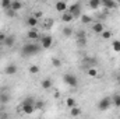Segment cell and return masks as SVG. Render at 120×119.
<instances>
[{"label": "cell", "mask_w": 120, "mask_h": 119, "mask_svg": "<svg viewBox=\"0 0 120 119\" xmlns=\"http://www.w3.org/2000/svg\"><path fill=\"white\" fill-rule=\"evenodd\" d=\"M63 81H64L68 87H71V88H77V87H78V79H77L74 74H71V73L63 74Z\"/></svg>", "instance_id": "6da1fadb"}, {"label": "cell", "mask_w": 120, "mask_h": 119, "mask_svg": "<svg viewBox=\"0 0 120 119\" xmlns=\"http://www.w3.org/2000/svg\"><path fill=\"white\" fill-rule=\"evenodd\" d=\"M21 52L22 55L25 56H31V55H35L39 52V45H35V44H27L21 48Z\"/></svg>", "instance_id": "7a4b0ae2"}, {"label": "cell", "mask_w": 120, "mask_h": 119, "mask_svg": "<svg viewBox=\"0 0 120 119\" xmlns=\"http://www.w3.org/2000/svg\"><path fill=\"white\" fill-rule=\"evenodd\" d=\"M39 45H41L42 49H49L53 45V36L52 35H43V36H41Z\"/></svg>", "instance_id": "3957f363"}, {"label": "cell", "mask_w": 120, "mask_h": 119, "mask_svg": "<svg viewBox=\"0 0 120 119\" xmlns=\"http://www.w3.org/2000/svg\"><path fill=\"white\" fill-rule=\"evenodd\" d=\"M110 105H112V99H110V97H103V98H101L99 101H98V109L99 111H108L109 108H110Z\"/></svg>", "instance_id": "277c9868"}, {"label": "cell", "mask_w": 120, "mask_h": 119, "mask_svg": "<svg viewBox=\"0 0 120 119\" xmlns=\"http://www.w3.org/2000/svg\"><path fill=\"white\" fill-rule=\"evenodd\" d=\"M18 111L21 114H25V115H32L35 112V107L34 104H27V102H22L20 107H18Z\"/></svg>", "instance_id": "5b68a950"}, {"label": "cell", "mask_w": 120, "mask_h": 119, "mask_svg": "<svg viewBox=\"0 0 120 119\" xmlns=\"http://www.w3.org/2000/svg\"><path fill=\"white\" fill-rule=\"evenodd\" d=\"M68 13H71L74 17L75 16H80V11H81V4L80 3H71V4H68V10H67Z\"/></svg>", "instance_id": "8992f818"}, {"label": "cell", "mask_w": 120, "mask_h": 119, "mask_svg": "<svg viewBox=\"0 0 120 119\" xmlns=\"http://www.w3.org/2000/svg\"><path fill=\"white\" fill-rule=\"evenodd\" d=\"M27 38L31 39V41H38V39H41V34H39L38 28H34V30L28 31V32H27Z\"/></svg>", "instance_id": "52a82bcc"}, {"label": "cell", "mask_w": 120, "mask_h": 119, "mask_svg": "<svg viewBox=\"0 0 120 119\" xmlns=\"http://www.w3.org/2000/svg\"><path fill=\"white\" fill-rule=\"evenodd\" d=\"M101 6H103L106 10H113V8L117 7V3L113 1V0H102L101 1Z\"/></svg>", "instance_id": "ba28073f"}, {"label": "cell", "mask_w": 120, "mask_h": 119, "mask_svg": "<svg viewBox=\"0 0 120 119\" xmlns=\"http://www.w3.org/2000/svg\"><path fill=\"white\" fill-rule=\"evenodd\" d=\"M92 31H94V34H102L103 31H105V25L101 23V21H96V23H94L92 24Z\"/></svg>", "instance_id": "9c48e42d"}, {"label": "cell", "mask_w": 120, "mask_h": 119, "mask_svg": "<svg viewBox=\"0 0 120 119\" xmlns=\"http://www.w3.org/2000/svg\"><path fill=\"white\" fill-rule=\"evenodd\" d=\"M4 71H6V74H8V76H13V74H15V73L18 71V67H17V64H14V63H10V64H7V66H6Z\"/></svg>", "instance_id": "30bf717a"}, {"label": "cell", "mask_w": 120, "mask_h": 119, "mask_svg": "<svg viewBox=\"0 0 120 119\" xmlns=\"http://www.w3.org/2000/svg\"><path fill=\"white\" fill-rule=\"evenodd\" d=\"M55 7H56V10H57V11H61V13H66V11L68 10V4H67L66 1H63V0L56 1Z\"/></svg>", "instance_id": "8fae6325"}, {"label": "cell", "mask_w": 120, "mask_h": 119, "mask_svg": "<svg viewBox=\"0 0 120 119\" xmlns=\"http://www.w3.org/2000/svg\"><path fill=\"white\" fill-rule=\"evenodd\" d=\"M25 23H27V25L30 27L31 30H34V28H38V24H39V20H36L35 17H32L30 16L27 20H25Z\"/></svg>", "instance_id": "7c38bea8"}, {"label": "cell", "mask_w": 120, "mask_h": 119, "mask_svg": "<svg viewBox=\"0 0 120 119\" xmlns=\"http://www.w3.org/2000/svg\"><path fill=\"white\" fill-rule=\"evenodd\" d=\"M41 86H42V88H43V90L49 91V90L53 87V83H52V80H50L49 77H46V79H43V80L41 81Z\"/></svg>", "instance_id": "4fadbf2b"}, {"label": "cell", "mask_w": 120, "mask_h": 119, "mask_svg": "<svg viewBox=\"0 0 120 119\" xmlns=\"http://www.w3.org/2000/svg\"><path fill=\"white\" fill-rule=\"evenodd\" d=\"M22 6H24V4H22L20 0H11V10H13V11H15V13L20 11V10L22 8Z\"/></svg>", "instance_id": "5bb4252c"}, {"label": "cell", "mask_w": 120, "mask_h": 119, "mask_svg": "<svg viewBox=\"0 0 120 119\" xmlns=\"http://www.w3.org/2000/svg\"><path fill=\"white\" fill-rule=\"evenodd\" d=\"M73 20H74V16H73L71 13H68V11L61 13V21H63V23H71Z\"/></svg>", "instance_id": "9a60e30c"}, {"label": "cell", "mask_w": 120, "mask_h": 119, "mask_svg": "<svg viewBox=\"0 0 120 119\" xmlns=\"http://www.w3.org/2000/svg\"><path fill=\"white\" fill-rule=\"evenodd\" d=\"M14 44H15V36L14 35H7V38L4 41V46L6 48H11Z\"/></svg>", "instance_id": "2e32d148"}, {"label": "cell", "mask_w": 120, "mask_h": 119, "mask_svg": "<svg viewBox=\"0 0 120 119\" xmlns=\"http://www.w3.org/2000/svg\"><path fill=\"white\" fill-rule=\"evenodd\" d=\"M81 114H82V109H81L80 107H74V108L70 109V115H71L73 118H77V116H80Z\"/></svg>", "instance_id": "e0dca14e"}, {"label": "cell", "mask_w": 120, "mask_h": 119, "mask_svg": "<svg viewBox=\"0 0 120 119\" xmlns=\"http://www.w3.org/2000/svg\"><path fill=\"white\" fill-rule=\"evenodd\" d=\"M87 74L90 76L91 79H96L98 77V70H96V67H94V66H91L87 69Z\"/></svg>", "instance_id": "ac0fdd59"}, {"label": "cell", "mask_w": 120, "mask_h": 119, "mask_svg": "<svg viewBox=\"0 0 120 119\" xmlns=\"http://www.w3.org/2000/svg\"><path fill=\"white\" fill-rule=\"evenodd\" d=\"M10 101V95L6 91H0V102L1 104H7Z\"/></svg>", "instance_id": "d6986e66"}, {"label": "cell", "mask_w": 120, "mask_h": 119, "mask_svg": "<svg viewBox=\"0 0 120 119\" xmlns=\"http://www.w3.org/2000/svg\"><path fill=\"white\" fill-rule=\"evenodd\" d=\"M66 105L71 109V108H74V107H77V101H75V98H73V97H68L67 99H66Z\"/></svg>", "instance_id": "ffe728a7"}, {"label": "cell", "mask_w": 120, "mask_h": 119, "mask_svg": "<svg viewBox=\"0 0 120 119\" xmlns=\"http://www.w3.org/2000/svg\"><path fill=\"white\" fill-rule=\"evenodd\" d=\"M110 99H112V105H115L116 108H119L120 107V94H115Z\"/></svg>", "instance_id": "44dd1931"}, {"label": "cell", "mask_w": 120, "mask_h": 119, "mask_svg": "<svg viewBox=\"0 0 120 119\" xmlns=\"http://www.w3.org/2000/svg\"><path fill=\"white\" fill-rule=\"evenodd\" d=\"M88 6H90L91 8L96 10V8L101 7V0H90V1H88Z\"/></svg>", "instance_id": "7402d4cb"}, {"label": "cell", "mask_w": 120, "mask_h": 119, "mask_svg": "<svg viewBox=\"0 0 120 119\" xmlns=\"http://www.w3.org/2000/svg\"><path fill=\"white\" fill-rule=\"evenodd\" d=\"M28 71H30L31 74H38L41 71V67L38 64H31L30 67H28Z\"/></svg>", "instance_id": "603a6c76"}, {"label": "cell", "mask_w": 120, "mask_h": 119, "mask_svg": "<svg viewBox=\"0 0 120 119\" xmlns=\"http://www.w3.org/2000/svg\"><path fill=\"white\" fill-rule=\"evenodd\" d=\"M34 107H35V111H42V109L45 108V102H43L42 99H38V101H35Z\"/></svg>", "instance_id": "cb8c5ba5"}, {"label": "cell", "mask_w": 120, "mask_h": 119, "mask_svg": "<svg viewBox=\"0 0 120 119\" xmlns=\"http://www.w3.org/2000/svg\"><path fill=\"white\" fill-rule=\"evenodd\" d=\"M0 6L4 8V11L6 10H10L11 8V0H1L0 1Z\"/></svg>", "instance_id": "d4e9b609"}, {"label": "cell", "mask_w": 120, "mask_h": 119, "mask_svg": "<svg viewBox=\"0 0 120 119\" xmlns=\"http://www.w3.org/2000/svg\"><path fill=\"white\" fill-rule=\"evenodd\" d=\"M81 23L82 24H91L92 23V17L88 14H81Z\"/></svg>", "instance_id": "484cf974"}, {"label": "cell", "mask_w": 120, "mask_h": 119, "mask_svg": "<svg viewBox=\"0 0 120 119\" xmlns=\"http://www.w3.org/2000/svg\"><path fill=\"white\" fill-rule=\"evenodd\" d=\"M112 49L116 52V53H120V41L119 39H115L112 42Z\"/></svg>", "instance_id": "4316f807"}, {"label": "cell", "mask_w": 120, "mask_h": 119, "mask_svg": "<svg viewBox=\"0 0 120 119\" xmlns=\"http://www.w3.org/2000/svg\"><path fill=\"white\" fill-rule=\"evenodd\" d=\"M61 32H63V35H64V36H71L74 31H73V28H71V27H64Z\"/></svg>", "instance_id": "83f0119b"}, {"label": "cell", "mask_w": 120, "mask_h": 119, "mask_svg": "<svg viewBox=\"0 0 120 119\" xmlns=\"http://www.w3.org/2000/svg\"><path fill=\"white\" fill-rule=\"evenodd\" d=\"M101 36H102V39H110V38H112V31L105 30L102 34H101Z\"/></svg>", "instance_id": "f1b7e54d"}, {"label": "cell", "mask_w": 120, "mask_h": 119, "mask_svg": "<svg viewBox=\"0 0 120 119\" xmlns=\"http://www.w3.org/2000/svg\"><path fill=\"white\" fill-rule=\"evenodd\" d=\"M52 64H53V67H60L61 66V60L59 58H52Z\"/></svg>", "instance_id": "f546056e"}, {"label": "cell", "mask_w": 120, "mask_h": 119, "mask_svg": "<svg viewBox=\"0 0 120 119\" xmlns=\"http://www.w3.org/2000/svg\"><path fill=\"white\" fill-rule=\"evenodd\" d=\"M4 13H6V16H7V17H10V18H14V17L17 16V13H15V11H13L11 8H10V10H6Z\"/></svg>", "instance_id": "4dcf8cb0"}, {"label": "cell", "mask_w": 120, "mask_h": 119, "mask_svg": "<svg viewBox=\"0 0 120 119\" xmlns=\"http://www.w3.org/2000/svg\"><path fill=\"white\" fill-rule=\"evenodd\" d=\"M85 38H87L85 31H80V32L77 34V39H78V41H82V39H85Z\"/></svg>", "instance_id": "1f68e13d"}, {"label": "cell", "mask_w": 120, "mask_h": 119, "mask_svg": "<svg viewBox=\"0 0 120 119\" xmlns=\"http://www.w3.org/2000/svg\"><path fill=\"white\" fill-rule=\"evenodd\" d=\"M42 16H43V13H42V11H34V14H32V17H35L36 20L42 18Z\"/></svg>", "instance_id": "d6a6232c"}, {"label": "cell", "mask_w": 120, "mask_h": 119, "mask_svg": "<svg viewBox=\"0 0 120 119\" xmlns=\"http://www.w3.org/2000/svg\"><path fill=\"white\" fill-rule=\"evenodd\" d=\"M52 25H53V20H52V18L46 20V23H45V28H50Z\"/></svg>", "instance_id": "836d02e7"}, {"label": "cell", "mask_w": 120, "mask_h": 119, "mask_svg": "<svg viewBox=\"0 0 120 119\" xmlns=\"http://www.w3.org/2000/svg\"><path fill=\"white\" fill-rule=\"evenodd\" d=\"M6 38H7V35H6L4 32H0V44H4Z\"/></svg>", "instance_id": "e575fe53"}, {"label": "cell", "mask_w": 120, "mask_h": 119, "mask_svg": "<svg viewBox=\"0 0 120 119\" xmlns=\"http://www.w3.org/2000/svg\"><path fill=\"white\" fill-rule=\"evenodd\" d=\"M116 81H117V83H120V71L116 74Z\"/></svg>", "instance_id": "d590c367"}, {"label": "cell", "mask_w": 120, "mask_h": 119, "mask_svg": "<svg viewBox=\"0 0 120 119\" xmlns=\"http://www.w3.org/2000/svg\"><path fill=\"white\" fill-rule=\"evenodd\" d=\"M1 115H3V112H1V109H0V118H1Z\"/></svg>", "instance_id": "8d00e7d4"}]
</instances>
